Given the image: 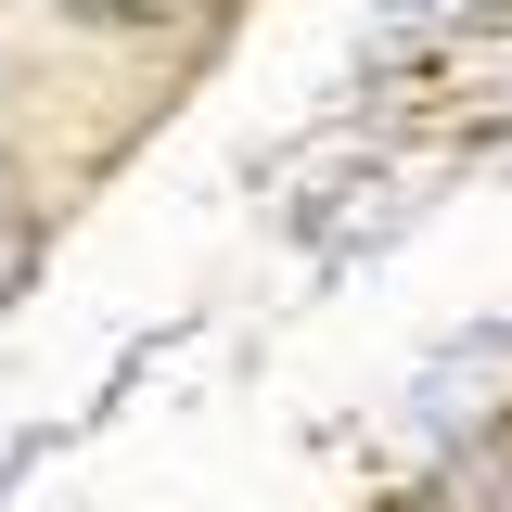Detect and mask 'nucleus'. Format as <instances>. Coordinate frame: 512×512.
Returning a JSON list of instances; mask_svg holds the SVG:
<instances>
[{"label":"nucleus","instance_id":"nucleus-1","mask_svg":"<svg viewBox=\"0 0 512 512\" xmlns=\"http://www.w3.org/2000/svg\"><path fill=\"white\" fill-rule=\"evenodd\" d=\"M90 13H128V0H90Z\"/></svg>","mask_w":512,"mask_h":512}]
</instances>
